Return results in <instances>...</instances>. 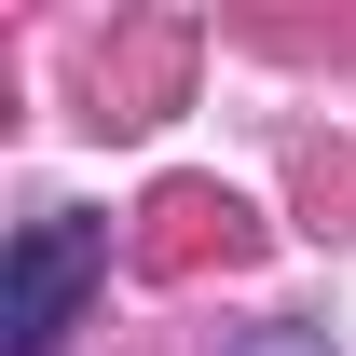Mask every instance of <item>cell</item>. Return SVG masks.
Masks as SVG:
<instances>
[{
    "mask_svg": "<svg viewBox=\"0 0 356 356\" xmlns=\"http://www.w3.org/2000/svg\"><path fill=\"white\" fill-rule=\"evenodd\" d=\"M96 261H110V233H96L83 206H42V220L14 233V274H0V356H55V329H69V302L96 288Z\"/></svg>",
    "mask_w": 356,
    "mask_h": 356,
    "instance_id": "1",
    "label": "cell"
}]
</instances>
